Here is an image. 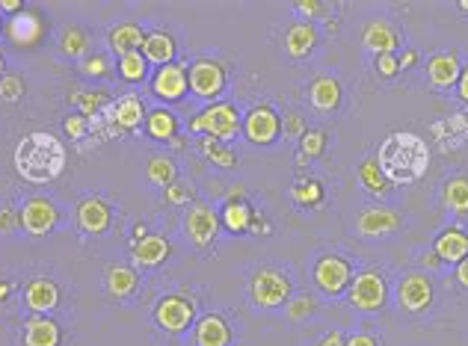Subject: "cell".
I'll return each instance as SVG.
<instances>
[{
	"label": "cell",
	"mask_w": 468,
	"mask_h": 346,
	"mask_svg": "<svg viewBox=\"0 0 468 346\" xmlns=\"http://www.w3.org/2000/svg\"><path fill=\"white\" fill-rule=\"evenodd\" d=\"M376 163L392 184H415L430 169V149L418 133L400 130L380 145Z\"/></svg>",
	"instance_id": "6da1fadb"
},
{
	"label": "cell",
	"mask_w": 468,
	"mask_h": 346,
	"mask_svg": "<svg viewBox=\"0 0 468 346\" xmlns=\"http://www.w3.org/2000/svg\"><path fill=\"white\" fill-rule=\"evenodd\" d=\"M15 172L30 184H48L65 169V145L54 133L33 130L15 145Z\"/></svg>",
	"instance_id": "7a4b0ae2"
},
{
	"label": "cell",
	"mask_w": 468,
	"mask_h": 346,
	"mask_svg": "<svg viewBox=\"0 0 468 346\" xmlns=\"http://www.w3.org/2000/svg\"><path fill=\"white\" fill-rule=\"evenodd\" d=\"M243 128V116L238 113V107L231 101H214L210 107H205L202 113H196V119L190 121L193 133H202L208 139H219V142H231L238 139V133Z\"/></svg>",
	"instance_id": "3957f363"
},
{
	"label": "cell",
	"mask_w": 468,
	"mask_h": 346,
	"mask_svg": "<svg viewBox=\"0 0 468 346\" xmlns=\"http://www.w3.org/2000/svg\"><path fill=\"white\" fill-rule=\"evenodd\" d=\"M291 293H294L291 275L276 270V266H261V270L252 273V278H249V299L264 311L285 308Z\"/></svg>",
	"instance_id": "277c9868"
},
{
	"label": "cell",
	"mask_w": 468,
	"mask_h": 346,
	"mask_svg": "<svg viewBox=\"0 0 468 346\" xmlns=\"http://www.w3.org/2000/svg\"><path fill=\"white\" fill-rule=\"evenodd\" d=\"M353 278L356 273H353L350 258H344V255H336V252L320 255L315 266H311V282H315V287L323 296H332V299L347 293Z\"/></svg>",
	"instance_id": "5b68a950"
},
{
	"label": "cell",
	"mask_w": 468,
	"mask_h": 346,
	"mask_svg": "<svg viewBox=\"0 0 468 346\" xmlns=\"http://www.w3.org/2000/svg\"><path fill=\"white\" fill-rule=\"evenodd\" d=\"M347 299L362 314H376L388 303V278L380 270H362L356 273L353 284L347 290Z\"/></svg>",
	"instance_id": "8992f818"
},
{
	"label": "cell",
	"mask_w": 468,
	"mask_h": 346,
	"mask_svg": "<svg viewBox=\"0 0 468 346\" xmlns=\"http://www.w3.org/2000/svg\"><path fill=\"white\" fill-rule=\"evenodd\" d=\"M395 299L397 308H404L406 314H424L433 305V282L427 273L409 270L395 282Z\"/></svg>",
	"instance_id": "52a82bcc"
},
{
	"label": "cell",
	"mask_w": 468,
	"mask_h": 346,
	"mask_svg": "<svg viewBox=\"0 0 468 346\" xmlns=\"http://www.w3.org/2000/svg\"><path fill=\"white\" fill-rule=\"evenodd\" d=\"M187 83H190V92L202 101H217V98L226 92V83H229V74H226V65L217 62V60H196L190 69H187Z\"/></svg>",
	"instance_id": "ba28073f"
},
{
	"label": "cell",
	"mask_w": 468,
	"mask_h": 346,
	"mask_svg": "<svg viewBox=\"0 0 468 346\" xmlns=\"http://www.w3.org/2000/svg\"><path fill=\"white\" fill-rule=\"evenodd\" d=\"M243 137L252 145H276L282 137V116L276 113L270 104H255L247 116H243Z\"/></svg>",
	"instance_id": "9c48e42d"
},
{
	"label": "cell",
	"mask_w": 468,
	"mask_h": 346,
	"mask_svg": "<svg viewBox=\"0 0 468 346\" xmlns=\"http://www.w3.org/2000/svg\"><path fill=\"white\" fill-rule=\"evenodd\" d=\"M57 219H60L57 205L44 196H30L18 210V226L24 228V234H30V237H44V234H51L54 226H57Z\"/></svg>",
	"instance_id": "30bf717a"
},
{
	"label": "cell",
	"mask_w": 468,
	"mask_h": 346,
	"mask_svg": "<svg viewBox=\"0 0 468 346\" xmlns=\"http://www.w3.org/2000/svg\"><path fill=\"white\" fill-rule=\"evenodd\" d=\"M193 317H196V305L181 293L163 296L161 303L154 305V322H158L163 332L181 334L184 329H190Z\"/></svg>",
	"instance_id": "8fae6325"
},
{
	"label": "cell",
	"mask_w": 468,
	"mask_h": 346,
	"mask_svg": "<svg viewBox=\"0 0 468 346\" xmlns=\"http://www.w3.org/2000/svg\"><path fill=\"white\" fill-rule=\"evenodd\" d=\"M397 228H400V214L385 205H367L362 207L359 219H356V231H359V237L365 240L385 237V234H395Z\"/></svg>",
	"instance_id": "7c38bea8"
},
{
	"label": "cell",
	"mask_w": 468,
	"mask_h": 346,
	"mask_svg": "<svg viewBox=\"0 0 468 346\" xmlns=\"http://www.w3.org/2000/svg\"><path fill=\"white\" fill-rule=\"evenodd\" d=\"M219 231V214L210 205H193L184 214V234L190 237L196 245H210Z\"/></svg>",
	"instance_id": "4fadbf2b"
},
{
	"label": "cell",
	"mask_w": 468,
	"mask_h": 346,
	"mask_svg": "<svg viewBox=\"0 0 468 346\" xmlns=\"http://www.w3.org/2000/svg\"><path fill=\"white\" fill-rule=\"evenodd\" d=\"M187 89H190V83H187V65L181 62L163 65V69H158L151 77V92L158 95L161 101H181Z\"/></svg>",
	"instance_id": "5bb4252c"
},
{
	"label": "cell",
	"mask_w": 468,
	"mask_h": 346,
	"mask_svg": "<svg viewBox=\"0 0 468 346\" xmlns=\"http://www.w3.org/2000/svg\"><path fill=\"white\" fill-rule=\"evenodd\" d=\"M6 36L13 44H18V48H33V44H39L44 36V18L36 9H24V13H18L6 21Z\"/></svg>",
	"instance_id": "9a60e30c"
},
{
	"label": "cell",
	"mask_w": 468,
	"mask_h": 346,
	"mask_svg": "<svg viewBox=\"0 0 468 346\" xmlns=\"http://www.w3.org/2000/svg\"><path fill=\"white\" fill-rule=\"evenodd\" d=\"M74 219H77V228L83 234H104L110 228V219H113V210L98 196H86L77 202L74 207Z\"/></svg>",
	"instance_id": "2e32d148"
},
{
	"label": "cell",
	"mask_w": 468,
	"mask_h": 346,
	"mask_svg": "<svg viewBox=\"0 0 468 346\" xmlns=\"http://www.w3.org/2000/svg\"><path fill=\"white\" fill-rule=\"evenodd\" d=\"M362 44L374 53V57H380V53H395L400 44V30L388 18H371L362 27Z\"/></svg>",
	"instance_id": "e0dca14e"
},
{
	"label": "cell",
	"mask_w": 468,
	"mask_h": 346,
	"mask_svg": "<svg viewBox=\"0 0 468 346\" xmlns=\"http://www.w3.org/2000/svg\"><path fill=\"white\" fill-rule=\"evenodd\" d=\"M317 42H320V36H317V27H315V21H294L291 27L285 30V36H282V44H285V53L291 60H306V57H311V53H315V48H317Z\"/></svg>",
	"instance_id": "ac0fdd59"
},
{
	"label": "cell",
	"mask_w": 468,
	"mask_h": 346,
	"mask_svg": "<svg viewBox=\"0 0 468 346\" xmlns=\"http://www.w3.org/2000/svg\"><path fill=\"white\" fill-rule=\"evenodd\" d=\"M463 74V62L456 51H439L427 60V81L433 89H451Z\"/></svg>",
	"instance_id": "d6986e66"
},
{
	"label": "cell",
	"mask_w": 468,
	"mask_h": 346,
	"mask_svg": "<svg viewBox=\"0 0 468 346\" xmlns=\"http://www.w3.org/2000/svg\"><path fill=\"white\" fill-rule=\"evenodd\" d=\"M433 252L439 255L442 264H460L468 258V231L463 226H448L436 234Z\"/></svg>",
	"instance_id": "ffe728a7"
},
{
	"label": "cell",
	"mask_w": 468,
	"mask_h": 346,
	"mask_svg": "<svg viewBox=\"0 0 468 346\" xmlns=\"http://www.w3.org/2000/svg\"><path fill=\"white\" fill-rule=\"evenodd\" d=\"M170 258V240L163 234H146L142 240H133L131 245V261L142 266V270H151V266H161Z\"/></svg>",
	"instance_id": "44dd1931"
},
{
	"label": "cell",
	"mask_w": 468,
	"mask_h": 346,
	"mask_svg": "<svg viewBox=\"0 0 468 346\" xmlns=\"http://www.w3.org/2000/svg\"><path fill=\"white\" fill-rule=\"evenodd\" d=\"M231 341H234V332L222 314H205L193 326V343L196 346H231Z\"/></svg>",
	"instance_id": "7402d4cb"
},
{
	"label": "cell",
	"mask_w": 468,
	"mask_h": 346,
	"mask_svg": "<svg viewBox=\"0 0 468 346\" xmlns=\"http://www.w3.org/2000/svg\"><path fill=\"white\" fill-rule=\"evenodd\" d=\"M24 303H27L30 311H36V314L44 317L48 311L57 308V303H60V287L54 284L51 278H44V275L30 278L27 287H24Z\"/></svg>",
	"instance_id": "603a6c76"
},
{
	"label": "cell",
	"mask_w": 468,
	"mask_h": 346,
	"mask_svg": "<svg viewBox=\"0 0 468 346\" xmlns=\"http://www.w3.org/2000/svg\"><path fill=\"white\" fill-rule=\"evenodd\" d=\"M308 101L317 113H332L341 104V83L332 74H317L308 83Z\"/></svg>",
	"instance_id": "cb8c5ba5"
},
{
	"label": "cell",
	"mask_w": 468,
	"mask_h": 346,
	"mask_svg": "<svg viewBox=\"0 0 468 346\" xmlns=\"http://www.w3.org/2000/svg\"><path fill=\"white\" fill-rule=\"evenodd\" d=\"M146 107L137 95H122L116 104H110V119H113V125L122 128V130H137L142 121H146Z\"/></svg>",
	"instance_id": "d4e9b609"
},
{
	"label": "cell",
	"mask_w": 468,
	"mask_h": 346,
	"mask_svg": "<svg viewBox=\"0 0 468 346\" xmlns=\"http://www.w3.org/2000/svg\"><path fill=\"white\" fill-rule=\"evenodd\" d=\"M142 42H146V30H142L140 24H133V21H125V24H116L113 30L107 33L110 51L119 53V57H125V53L140 51Z\"/></svg>",
	"instance_id": "484cf974"
},
{
	"label": "cell",
	"mask_w": 468,
	"mask_h": 346,
	"mask_svg": "<svg viewBox=\"0 0 468 346\" xmlns=\"http://www.w3.org/2000/svg\"><path fill=\"white\" fill-rule=\"evenodd\" d=\"M63 332L54 320L48 317H33L24 322V346H60Z\"/></svg>",
	"instance_id": "4316f807"
},
{
	"label": "cell",
	"mask_w": 468,
	"mask_h": 346,
	"mask_svg": "<svg viewBox=\"0 0 468 346\" xmlns=\"http://www.w3.org/2000/svg\"><path fill=\"white\" fill-rule=\"evenodd\" d=\"M142 57H146L149 62L154 65H170L175 60V42L170 33H163V30H151L146 33V42H142Z\"/></svg>",
	"instance_id": "83f0119b"
},
{
	"label": "cell",
	"mask_w": 468,
	"mask_h": 346,
	"mask_svg": "<svg viewBox=\"0 0 468 346\" xmlns=\"http://www.w3.org/2000/svg\"><path fill=\"white\" fill-rule=\"evenodd\" d=\"M359 181H362V187L367 189V193L376 196V198H385L388 193H392V187H395V184L385 178V172L380 169V163H376V158H365V160L359 163Z\"/></svg>",
	"instance_id": "f1b7e54d"
},
{
	"label": "cell",
	"mask_w": 468,
	"mask_h": 346,
	"mask_svg": "<svg viewBox=\"0 0 468 346\" xmlns=\"http://www.w3.org/2000/svg\"><path fill=\"white\" fill-rule=\"evenodd\" d=\"M219 219L231 234H240V231H247L252 226L255 214H252L249 202H243V198H229V202L222 205V210H219Z\"/></svg>",
	"instance_id": "f546056e"
},
{
	"label": "cell",
	"mask_w": 468,
	"mask_h": 346,
	"mask_svg": "<svg viewBox=\"0 0 468 346\" xmlns=\"http://www.w3.org/2000/svg\"><path fill=\"white\" fill-rule=\"evenodd\" d=\"M442 205L453 214H468V175H453L442 187Z\"/></svg>",
	"instance_id": "4dcf8cb0"
},
{
	"label": "cell",
	"mask_w": 468,
	"mask_h": 346,
	"mask_svg": "<svg viewBox=\"0 0 468 346\" xmlns=\"http://www.w3.org/2000/svg\"><path fill=\"white\" fill-rule=\"evenodd\" d=\"M104 284H107L110 296L125 299V296L133 293V290H137V273H133L131 266H125V264H116V266H110V270H107Z\"/></svg>",
	"instance_id": "1f68e13d"
},
{
	"label": "cell",
	"mask_w": 468,
	"mask_h": 346,
	"mask_svg": "<svg viewBox=\"0 0 468 346\" xmlns=\"http://www.w3.org/2000/svg\"><path fill=\"white\" fill-rule=\"evenodd\" d=\"M146 130H149V137H154V139H175L178 119H175L172 110L154 107L151 113L146 116Z\"/></svg>",
	"instance_id": "d6a6232c"
},
{
	"label": "cell",
	"mask_w": 468,
	"mask_h": 346,
	"mask_svg": "<svg viewBox=\"0 0 468 346\" xmlns=\"http://www.w3.org/2000/svg\"><path fill=\"white\" fill-rule=\"evenodd\" d=\"M60 51L65 57H74V60H83L89 53V36L83 27L77 24H69L60 30Z\"/></svg>",
	"instance_id": "836d02e7"
},
{
	"label": "cell",
	"mask_w": 468,
	"mask_h": 346,
	"mask_svg": "<svg viewBox=\"0 0 468 346\" xmlns=\"http://www.w3.org/2000/svg\"><path fill=\"white\" fill-rule=\"evenodd\" d=\"M119 74L122 81L128 83H142L149 77V60L142 57V51H133V53H125V57H119Z\"/></svg>",
	"instance_id": "e575fe53"
},
{
	"label": "cell",
	"mask_w": 468,
	"mask_h": 346,
	"mask_svg": "<svg viewBox=\"0 0 468 346\" xmlns=\"http://www.w3.org/2000/svg\"><path fill=\"white\" fill-rule=\"evenodd\" d=\"M202 154L205 158L219 166V169H234L238 166V154H234V149H229L226 142H219V139H202Z\"/></svg>",
	"instance_id": "d590c367"
},
{
	"label": "cell",
	"mask_w": 468,
	"mask_h": 346,
	"mask_svg": "<svg viewBox=\"0 0 468 346\" xmlns=\"http://www.w3.org/2000/svg\"><path fill=\"white\" fill-rule=\"evenodd\" d=\"M291 198L299 207H317L323 202V184L315 178H306V181H297L291 187Z\"/></svg>",
	"instance_id": "8d00e7d4"
},
{
	"label": "cell",
	"mask_w": 468,
	"mask_h": 346,
	"mask_svg": "<svg viewBox=\"0 0 468 346\" xmlns=\"http://www.w3.org/2000/svg\"><path fill=\"white\" fill-rule=\"evenodd\" d=\"M149 181L154 184V187H170L172 181H175V163H172V158H151L149 160Z\"/></svg>",
	"instance_id": "74e56055"
},
{
	"label": "cell",
	"mask_w": 468,
	"mask_h": 346,
	"mask_svg": "<svg viewBox=\"0 0 468 346\" xmlns=\"http://www.w3.org/2000/svg\"><path fill=\"white\" fill-rule=\"evenodd\" d=\"M323 149H327V133H323L320 128H308L303 137H299V154H303L306 160L320 158Z\"/></svg>",
	"instance_id": "f35d334b"
},
{
	"label": "cell",
	"mask_w": 468,
	"mask_h": 346,
	"mask_svg": "<svg viewBox=\"0 0 468 346\" xmlns=\"http://www.w3.org/2000/svg\"><path fill=\"white\" fill-rule=\"evenodd\" d=\"M81 74L83 77H104V74H110V60L104 57V53H86V57L81 60Z\"/></svg>",
	"instance_id": "ab89813d"
},
{
	"label": "cell",
	"mask_w": 468,
	"mask_h": 346,
	"mask_svg": "<svg viewBox=\"0 0 468 346\" xmlns=\"http://www.w3.org/2000/svg\"><path fill=\"white\" fill-rule=\"evenodd\" d=\"M285 314L291 317V320L311 317V314H315V299H311L308 293H303V296H294V299H288Z\"/></svg>",
	"instance_id": "60d3db41"
},
{
	"label": "cell",
	"mask_w": 468,
	"mask_h": 346,
	"mask_svg": "<svg viewBox=\"0 0 468 346\" xmlns=\"http://www.w3.org/2000/svg\"><path fill=\"white\" fill-rule=\"evenodd\" d=\"M21 95H24V81H21L18 74H4V81H0V98H4L6 104H15L21 101Z\"/></svg>",
	"instance_id": "b9f144b4"
},
{
	"label": "cell",
	"mask_w": 468,
	"mask_h": 346,
	"mask_svg": "<svg viewBox=\"0 0 468 346\" xmlns=\"http://www.w3.org/2000/svg\"><path fill=\"white\" fill-rule=\"evenodd\" d=\"M74 101H77V107H81V116L89 119V116H95L98 110H102L104 95H102V92H77Z\"/></svg>",
	"instance_id": "7bdbcfd3"
},
{
	"label": "cell",
	"mask_w": 468,
	"mask_h": 346,
	"mask_svg": "<svg viewBox=\"0 0 468 346\" xmlns=\"http://www.w3.org/2000/svg\"><path fill=\"white\" fill-rule=\"evenodd\" d=\"M374 72L380 77H395L400 72V57L397 53H380V57H374Z\"/></svg>",
	"instance_id": "ee69618b"
},
{
	"label": "cell",
	"mask_w": 468,
	"mask_h": 346,
	"mask_svg": "<svg viewBox=\"0 0 468 346\" xmlns=\"http://www.w3.org/2000/svg\"><path fill=\"white\" fill-rule=\"evenodd\" d=\"M308 128H306V121L299 119L297 113H288L285 119H282V133H288V137H294L297 142H299V137H303Z\"/></svg>",
	"instance_id": "f6af8a7d"
},
{
	"label": "cell",
	"mask_w": 468,
	"mask_h": 346,
	"mask_svg": "<svg viewBox=\"0 0 468 346\" xmlns=\"http://www.w3.org/2000/svg\"><path fill=\"white\" fill-rule=\"evenodd\" d=\"M163 193H166V202H170V205H187V198H190V187L172 181L170 187L163 189Z\"/></svg>",
	"instance_id": "bcb514c9"
},
{
	"label": "cell",
	"mask_w": 468,
	"mask_h": 346,
	"mask_svg": "<svg viewBox=\"0 0 468 346\" xmlns=\"http://www.w3.org/2000/svg\"><path fill=\"white\" fill-rule=\"evenodd\" d=\"M65 133H69L72 139H81L83 133H86V116L72 113L69 119H65Z\"/></svg>",
	"instance_id": "7dc6e473"
},
{
	"label": "cell",
	"mask_w": 468,
	"mask_h": 346,
	"mask_svg": "<svg viewBox=\"0 0 468 346\" xmlns=\"http://www.w3.org/2000/svg\"><path fill=\"white\" fill-rule=\"evenodd\" d=\"M344 346H380V338L374 332H353Z\"/></svg>",
	"instance_id": "c3c4849f"
},
{
	"label": "cell",
	"mask_w": 468,
	"mask_h": 346,
	"mask_svg": "<svg viewBox=\"0 0 468 346\" xmlns=\"http://www.w3.org/2000/svg\"><path fill=\"white\" fill-rule=\"evenodd\" d=\"M294 9H297V15H303V21H311L315 15H320V4H315V0H297L294 4Z\"/></svg>",
	"instance_id": "681fc988"
},
{
	"label": "cell",
	"mask_w": 468,
	"mask_h": 346,
	"mask_svg": "<svg viewBox=\"0 0 468 346\" xmlns=\"http://www.w3.org/2000/svg\"><path fill=\"white\" fill-rule=\"evenodd\" d=\"M15 219H18V214L13 207H4L0 210V231H13L15 228Z\"/></svg>",
	"instance_id": "f907efd6"
},
{
	"label": "cell",
	"mask_w": 468,
	"mask_h": 346,
	"mask_svg": "<svg viewBox=\"0 0 468 346\" xmlns=\"http://www.w3.org/2000/svg\"><path fill=\"white\" fill-rule=\"evenodd\" d=\"M24 4L21 0H0V13H9V15H18V13H24Z\"/></svg>",
	"instance_id": "816d5d0a"
},
{
	"label": "cell",
	"mask_w": 468,
	"mask_h": 346,
	"mask_svg": "<svg viewBox=\"0 0 468 346\" xmlns=\"http://www.w3.org/2000/svg\"><path fill=\"white\" fill-rule=\"evenodd\" d=\"M453 275H456V284H460L463 290H468V258L456 264V273Z\"/></svg>",
	"instance_id": "f5cc1de1"
},
{
	"label": "cell",
	"mask_w": 468,
	"mask_h": 346,
	"mask_svg": "<svg viewBox=\"0 0 468 346\" xmlns=\"http://www.w3.org/2000/svg\"><path fill=\"white\" fill-rule=\"evenodd\" d=\"M344 341H347V338H344L341 332H329V334H323L317 346H344Z\"/></svg>",
	"instance_id": "db71d44e"
},
{
	"label": "cell",
	"mask_w": 468,
	"mask_h": 346,
	"mask_svg": "<svg viewBox=\"0 0 468 346\" xmlns=\"http://www.w3.org/2000/svg\"><path fill=\"white\" fill-rule=\"evenodd\" d=\"M421 264H424L427 266V270H442V261H439V255L436 252H424V255H421Z\"/></svg>",
	"instance_id": "11a10c76"
},
{
	"label": "cell",
	"mask_w": 468,
	"mask_h": 346,
	"mask_svg": "<svg viewBox=\"0 0 468 346\" xmlns=\"http://www.w3.org/2000/svg\"><path fill=\"white\" fill-rule=\"evenodd\" d=\"M456 89H460V98L468 104V65H463V74H460V81H456Z\"/></svg>",
	"instance_id": "9f6ffc18"
},
{
	"label": "cell",
	"mask_w": 468,
	"mask_h": 346,
	"mask_svg": "<svg viewBox=\"0 0 468 346\" xmlns=\"http://www.w3.org/2000/svg\"><path fill=\"white\" fill-rule=\"evenodd\" d=\"M418 62V51H406L404 53V57H400V72H406V69H412V65H415Z\"/></svg>",
	"instance_id": "6f0895ef"
},
{
	"label": "cell",
	"mask_w": 468,
	"mask_h": 346,
	"mask_svg": "<svg viewBox=\"0 0 468 346\" xmlns=\"http://www.w3.org/2000/svg\"><path fill=\"white\" fill-rule=\"evenodd\" d=\"M9 290H13V284H9V282H0V303H4V299L9 296Z\"/></svg>",
	"instance_id": "680465c9"
},
{
	"label": "cell",
	"mask_w": 468,
	"mask_h": 346,
	"mask_svg": "<svg viewBox=\"0 0 468 346\" xmlns=\"http://www.w3.org/2000/svg\"><path fill=\"white\" fill-rule=\"evenodd\" d=\"M4 74H6V69H4V53H0V81H4Z\"/></svg>",
	"instance_id": "91938a15"
},
{
	"label": "cell",
	"mask_w": 468,
	"mask_h": 346,
	"mask_svg": "<svg viewBox=\"0 0 468 346\" xmlns=\"http://www.w3.org/2000/svg\"><path fill=\"white\" fill-rule=\"evenodd\" d=\"M4 27H6V21H4V18H0V33H4Z\"/></svg>",
	"instance_id": "94428289"
},
{
	"label": "cell",
	"mask_w": 468,
	"mask_h": 346,
	"mask_svg": "<svg viewBox=\"0 0 468 346\" xmlns=\"http://www.w3.org/2000/svg\"><path fill=\"white\" fill-rule=\"evenodd\" d=\"M460 6H463V9H468V4H460Z\"/></svg>",
	"instance_id": "6125c7cd"
}]
</instances>
